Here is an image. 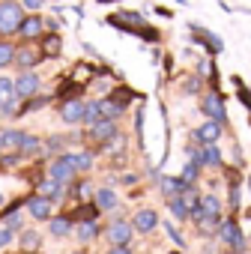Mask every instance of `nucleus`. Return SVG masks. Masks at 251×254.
<instances>
[{
  "mask_svg": "<svg viewBox=\"0 0 251 254\" xmlns=\"http://www.w3.org/2000/svg\"><path fill=\"white\" fill-rule=\"evenodd\" d=\"M21 18H24V6L18 0H0V36L18 33Z\"/></svg>",
  "mask_w": 251,
  "mask_h": 254,
  "instance_id": "1",
  "label": "nucleus"
},
{
  "mask_svg": "<svg viewBox=\"0 0 251 254\" xmlns=\"http://www.w3.org/2000/svg\"><path fill=\"white\" fill-rule=\"evenodd\" d=\"M105 21H108L111 27H117L120 33H132V36H138V30L147 24V18H144L141 12H132V9H117V12H111Z\"/></svg>",
  "mask_w": 251,
  "mask_h": 254,
  "instance_id": "2",
  "label": "nucleus"
},
{
  "mask_svg": "<svg viewBox=\"0 0 251 254\" xmlns=\"http://www.w3.org/2000/svg\"><path fill=\"white\" fill-rule=\"evenodd\" d=\"M188 33H191V42H194V45H203L209 57H218V54L224 51L221 36H218V33H212V30H206L203 24H191V21H188Z\"/></svg>",
  "mask_w": 251,
  "mask_h": 254,
  "instance_id": "3",
  "label": "nucleus"
},
{
  "mask_svg": "<svg viewBox=\"0 0 251 254\" xmlns=\"http://www.w3.org/2000/svg\"><path fill=\"white\" fill-rule=\"evenodd\" d=\"M45 60V54L39 51L36 42H24L21 48H15V57H12V66H18L21 72H30L33 66H39Z\"/></svg>",
  "mask_w": 251,
  "mask_h": 254,
  "instance_id": "4",
  "label": "nucleus"
},
{
  "mask_svg": "<svg viewBox=\"0 0 251 254\" xmlns=\"http://www.w3.org/2000/svg\"><path fill=\"white\" fill-rule=\"evenodd\" d=\"M200 111L206 114V120H215V123H227V111H224V99H221V93L212 87L209 93H203V99H200Z\"/></svg>",
  "mask_w": 251,
  "mask_h": 254,
  "instance_id": "5",
  "label": "nucleus"
},
{
  "mask_svg": "<svg viewBox=\"0 0 251 254\" xmlns=\"http://www.w3.org/2000/svg\"><path fill=\"white\" fill-rule=\"evenodd\" d=\"M39 87H42V78H39L33 69H30V72H21L18 78H12V93H15L18 99H30V96H36Z\"/></svg>",
  "mask_w": 251,
  "mask_h": 254,
  "instance_id": "6",
  "label": "nucleus"
},
{
  "mask_svg": "<svg viewBox=\"0 0 251 254\" xmlns=\"http://www.w3.org/2000/svg\"><path fill=\"white\" fill-rule=\"evenodd\" d=\"M221 132H224V126H221V123H215V120H206V123L200 126V129H194V132H191L188 144H218Z\"/></svg>",
  "mask_w": 251,
  "mask_h": 254,
  "instance_id": "7",
  "label": "nucleus"
},
{
  "mask_svg": "<svg viewBox=\"0 0 251 254\" xmlns=\"http://www.w3.org/2000/svg\"><path fill=\"white\" fill-rule=\"evenodd\" d=\"M18 36L24 42H36L39 36H45V18L42 15H24L18 24Z\"/></svg>",
  "mask_w": 251,
  "mask_h": 254,
  "instance_id": "8",
  "label": "nucleus"
},
{
  "mask_svg": "<svg viewBox=\"0 0 251 254\" xmlns=\"http://www.w3.org/2000/svg\"><path fill=\"white\" fill-rule=\"evenodd\" d=\"M218 239H221V242H227L233 251H245L242 230H239V224H236L233 218H227V221H221V224H218Z\"/></svg>",
  "mask_w": 251,
  "mask_h": 254,
  "instance_id": "9",
  "label": "nucleus"
},
{
  "mask_svg": "<svg viewBox=\"0 0 251 254\" xmlns=\"http://www.w3.org/2000/svg\"><path fill=\"white\" fill-rule=\"evenodd\" d=\"M75 177V165H72V159H69V153L66 156H60V159H54L51 165H48V180H54V183H69Z\"/></svg>",
  "mask_w": 251,
  "mask_h": 254,
  "instance_id": "10",
  "label": "nucleus"
},
{
  "mask_svg": "<svg viewBox=\"0 0 251 254\" xmlns=\"http://www.w3.org/2000/svg\"><path fill=\"white\" fill-rule=\"evenodd\" d=\"M114 135H117V120H99V123L90 126V132H87V138L96 141V144H105V141H111Z\"/></svg>",
  "mask_w": 251,
  "mask_h": 254,
  "instance_id": "11",
  "label": "nucleus"
},
{
  "mask_svg": "<svg viewBox=\"0 0 251 254\" xmlns=\"http://www.w3.org/2000/svg\"><path fill=\"white\" fill-rule=\"evenodd\" d=\"M84 105H87V102H81L78 96H75V99H66V102H63V108H60V120H63V123H69V126L81 123V120H84Z\"/></svg>",
  "mask_w": 251,
  "mask_h": 254,
  "instance_id": "12",
  "label": "nucleus"
},
{
  "mask_svg": "<svg viewBox=\"0 0 251 254\" xmlns=\"http://www.w3.org/2000/svg\"><path fill=\"white\" fill-rule=\"evenodd\" d=\"M156 224H159V215H156V209H138L135 212V221H132V230H138V233H150V230H156Z\"/></svg>",
  "mask_w": 251,
  "mask_h": 254,
  "instance_id": "13",
  "label": "nucleus"
},
{
  "mask_svg": "<svg viewBox=\"0 0 251 254\" xmlns=\"http://www.w3.org/2000/svg\"><path fill=\"white\" fill-rule=\"evenodd\" d=\"M51 206H54V200H48V197H42V194H33V197L27 200L30 215L39 218V221H48V218H51Z\"/></svg>",
  "mask_w": 251,
  "mask_h": 254,
  "instance_id": "14",
  "label": "nucleus"
},
{
  "mask_svg": "<svg viewBox=\"0 0 251 254\" xmlns=\"http://www.w3.org/2000/svg\"><path fill=\"white\" fill-rule=\"evenodd\" d=\"M108 239H111V245H129V239H132V224H129V221H114V224L108 227Z\"/></svg>",
  "mask_w": 251,
  "mask_h": 254,
  "instance_id": "15",
  "label": "nucleus"
},
{
  "mask_svg": "<svg viewBox=\"0 0 251 254\" xmlns=\"http://www.w3.org/2000/svg\"><path fill=\"white\" fill-rule=\"evenodd\" d=\"M93 203H96L99 209L111 212V209H117V206H120V197H117V194L105 186V189H96V191H93Z\"/></svg>",
  "mask_w": 251,
  "mask_h": 254,
  "instance_id": "16",
  "label": "nucleus"
},
{
  "mask_svg": "<svg viewBox=\"0 0 251 254\" xmlns=\"http://www.w3.org/2000/svg\"><path fill=\"white\" fill-rule=\"evenodd\" d=\"M42 42H39V51L45 54V57H60V51H63V39H60V33H48V36H39Z\"/></svg>",
  "mask_w": 251,
  "mask_h": 254,
  "instance_id": "17",
  "label": "nucleus"
},
{
  "mask_svg": "<svg viewBox=\"0 0 251 254\" xmlns=\"http://www.w3.org/2000/svg\"><path fill=\"white\" fill-rule=\"evenodd\" d=\"M200 165H206V168H221V150H218V144H203V150H200Z\"/></svg>",
  "mask_w": 251,
  "mask_h": 254,
  "instance_id": "18",
  "label": "nucleus"
},
{
  "mask_svg": "<svg viewBox=\"0 0 251 254\" xmlns=\"http://www.w3.org/2000/svg\"><path fill=\"white\" fill-rule=\"evenodd\" d=\"M48 230H51V236L63 239V236H69V230H72V218H69V215H57V218L48 221Z\"/></svg>",
  "mask_w": 251,
  "mask_h": 254,
  "instance_id": "19",
  "label": "nucleus"
},
{
  "mask_svg": "<svg viewBox=\"0 0 251 254\" xmlns=\"http://www.w3.org/2000/svg\"><path fill=\"white\" fill-rule=\"evenodd\" d=\"M159 183H162V191H165L168 197H177V194H183V189H186V183H183L180 177H162Z\"/></svg>",
  "mask_w": 251,
  "mask_h": 254,
  "instance_id": "20",
  "label": "nucleus"
},
{
  "mask_svg": "<svg viewBox=\"0 0 251 254\" xmlns=\"http://www.w3.org/2000/svg\"><path fill=\"white\" fill-rule=\"evenodd\" d=\"M99 212H102V209H99L96 203H84V206H81V209H75L69 218H72V221H93Z\"/></svg>",
  "mask_w": 251,
  "mask_h": 254,
  "instance_id": "21",
  "label": "nucleus"
},
{
  "mask_svg": "<svg viewBox=\"0 0 251 254\" xmlns=\"http://www.w3.org/2000/svg\"><path fill=\"white\" fill-rule=\"evenodd\" d=\"M99 120H102V108H99V99H93V102L84 105V120H81V123L93 126V123H99Z\"/></svg>",
  "mask_w": 251,
  "mask_h": 254,
  "instance_id": "22",
  "label": "nucleus"
},
{
  "mask_svg": "<svg viewBox=\"0 0 251 254\" xmlns=\"http://www.w3.org/2000/svg\"><path fill=\"white\" fill-rule=\"evenodd\" d=\"M69 159H72L75 171H90V168H93V153H87V150H81V153H69Z\"/></svg>",
  "mask_w": 251,
  "mask_h": 254,
  "instance_id": "23",
  "label": "nucleus"
},
{
  "mask_svg": "<svg viewBox=\"0 0 251 254\" xmlns=\"http://www.w3.org/2000/svg\"><path fill=\"white\" fill-rule=\"evenodd\" d=\"M200 212H206V215H221V200H218L215 194H203V197H200Z\"/></svg>",
  "mask_w": 251,
  "mask_h": 254,
  "instance_id": "24",
  "label": "nucleus"
},
{
  "mask_svg": "<svg viewBox=\"0 0 251 254\" xmlns=\"http://www.w3.org/2000/svg\"><path fill=\"white\" fill-rule=\"evenodd\" d=\"M99 236V224H96V218L93 221H81V227H78V239L81 242H93Z\"/></svg>",
  "mask_w": 251,
  "mask_h": 254,
  "instance_id": "25",
  "label": "nucleus"
},
{
  "mask_svg": "<svg viewBox=\"0 0 251 254\" xmlns=\"http://www.w3.org/2000/svg\"><path fill=\"white\" fill-rule=\"evenodd\" d=\"M197 177H200V165L188 159V165L183 168V177H180V180H183L186 186H194V180H197Z\"/></svg>",
  "mask_w": 251,
  "mask_h": 254,
  "instance_id": "26",
  "label": "nucleus"
},
{
  "mask_svg": "<svg viewBox=\"0 0 251 254\" xmlns=\"http://www.w3.org/2000/svg\"><path fill=\"white\" fill-rule=\"evenodd\" d=\"M39 194H42V197H48V200H57V197H60V183H54V180L39 183Z\"/></svg>",
  "mask_w": 251,
  "mask_h": 254,
  "instance_id": "27",
  "label": "nucleus"
},
{
  "mask_svg": "<svg viewBox=\"0 0 251 254\" xmlns=\"http://www.w3.org/2000/svg\"><path fill=\"white\" fill-rule=\"evenodd\" d=\"M168 209L177 215V218H188V206H186V200L177 194V197H168Z\"/></svg>",
  "mask_w": 251,
  "mask_h": 254,
  "instance_id": "28",
  "label": "nucleus"
},
{
  "mask_svg": "<svg viewBox=\"0 0 251 254\" xmlns=\"http://www.w3.org/2000/svg\"><path fill=\"white\" fill-rule=\"evenodd\" d=\"M24 135H27V132H18V129H12V132H3V135H0V144H3V147H21Z\"/></svg>",
  "mask_w": 251,
  "mask_h": 254,
  "instance_id": "29",
  "label": "nucleus"
},
{
  "mask_svg": "<svg viewBox=\"0 0 251 254\" xmlns=\"http://www.w3.org/2000/svg\"><path fill=\"white\" fill-rule=\"evenodd\" d=\"M200 87H203V78H200V75H188V78L183 81V93H186V96L200 93Z\"/></svg>",
  "mask_w": 251,
  "mask_h": 254,
  "instance_id": "30",
  "label": "nucleus"
},
{
  "mask_svg": "<svg viewBox=\"0 0 251 254\" xmlns=\"http://www.w3.org/2000/svg\"><path fill=\"white\" fill-rule=\"evenodd\" d=\"M233 87H236V96H239V102H242V105L251 111V90L245 87V81H242V78H233Z\"/></svg>",
  "mask_w": 251,
  "mask_h": 254,
  "instance_id": "31",
  "label": "nucleus"
},
{
  "mask_svg": "<svg viewBox=\"0 0 251 254\" xmlns=\"http://www.w3.org/2000/svg\"><path fill=\"white\" fill-rule=\"evenodd\" d=\"M12 57H15V45H9V42H0V69L12 66Z\"/></svg>",
  "mask_w": 251,
  "mask_h": 254,
  "instance_id": "32",
  "label": "nucleus"
},
{
  "mask_svg": "<svg viewBox=\"0 0 251 254\" xmlns=\"http://www.w3.org/2000/svg\"><path fill=\"white\" fill-rule=\"evenodd\" d=\"M21 245H24L27 251H33V248L39 245V233H33V230H24V233H21Z\"/></svg>",
  "mask_w": 251,
  "mask_h": 254,
  "instance_id": "33",
  "label": "nucleus"
},
{
  "mask_svg": "<svg viewBox=\"0 0 251 254\" xmlns=\"http://www.w3.org/2000/svg\"><path fill=\"white\" fill-rule=\"evenodd\" d=\"M230 209H239V183L236 180H230Z\"/></svg>",
  "mask_w": 251,
  "mask_h": 254,
  "instance_id": "34",
  "label": "nucleus"
},
{
  "mask_svg": "<svg viewBox=\"0 0 251 254\" xmlns=\"http://www.w3.org/2000/svg\"><path fill=\"white\" fill-rule=\"evenodd\" d=\"M9 96H15L12 93V78H0V99H9Z\"/></svg>",
  "mask_w": 251,
  "mask_h": 254,
  "instance_id": "35",
  "label": "nucleus"
},
{
  "mask_svg": "<svg viewBox=\"0 0 251 254\" xmlns=\"http://www.w3.org/2000/svg\"><path fill=\"white\" fill-rule=\"evenodd\" d=\"M165 230H168V236H171V239H174L177 245H186V239H183V233H180V230H177L174 224H165Z\"/></svg>",
  "mask_w": 251,
  "mask_h": 254,
  "instance_id": "36",
  "label": "nucleus"
},
{
  "mask_svg": "<svg viewBox=\"0 0 251 254\" xmlns=\"http://www.w3.org/2000/svg\"><path fill=\"white\" fill-rule=\"evenodd\" d=\"M21 6L30 9V12H39V9L45 6V0H21Z\"/></svg>",
  "mask_w": 251,
  "mask_h": 254,
  "instance_id": "37",
  "label": "nucleus"
},
{
  "mask_svg": "<svg viewBox=\"0 0 251 254\" xmlns=\"http://www.w3.org/2000/svg\"><path fill=\"white\" fill-rule=\"evenodd\" d=\"M12 242V230L9 227H0V248H6Z\"/></svg>",
  "mask_w": 251,
  "mask_h": 254,
  "instance_id": "38",
  "label": "nucleus"
},
{
  "mask_svg": "<svg viewBox=\"0 0 251 254\" xmlns=\"http://www.w3.org/2000/svg\"><path fill=\"white\" fill-rule=\"evenodd\" d=\"M6 227H9V230L15 233V230L21 227V218H18V215H6Z\"/></svg>",
  "mask_w": 251,
  "mask_h": 254,
  "instance_id": "39",
  "label": "nucleus"
},
{
  "mask_svg": "<svg viewBox=\"0 0 251 254\" xmlns=\"http://www.w3.org/2000/svg\"><path fill=\"white\" fill-rule=\"evenodd\" d=\"M108 254H132V248H129V245H114Z\"/></svg>",
  "mask_w": 251,
  "mask_h": 254,
  "instance_id": "40",
  "label": "nucleus"
},
{
  "mask_svg": "<svg viewBox=\"0 0 251 254\" xmlns=\"http://www.w3.org/2000/svg\"><path fill=\"white\" fill-rule=\"evenodd\" d=\"M120 183H123V186H135V183H138V174H126Z\"/></svg>",
  "mask_w": 251,
  "mask_h": 254,
  "instance_id": "41",
  "label": "nucleus"
},
{
  "mask_svg": "<svg viewBox=\"0 0 251 254\" xmlns=\"http://www.w3.org/2000/svg\"><path fill=\"white\" fill-rule=\"evenodd\" d=\"M156 12H159V15H162V18H168V21H171V18H174V12H171V9H165V6H156Z\"/></svg>",
  "mask_w": 251,
  "mask_h": 254,
  "instance_id": "42",
  "label": "nucleus"
},
{
  "mask_svg": "<svg viewBox=\"0 0 251 254\" xmlns=\"http://www.w3.org/2000/svg\"><path fill=\"white\" fill-rule=\"evenodd\" d=\"M96 3H102V6H108V3H123V0H96Z\"/></svg>",
  "mask_w": 251,
  "mask_h": 254,
  "instance_id": "43",
  "label": "nucleus"
},
{
  "mask_svg": "<svg viewBox=\"0 0 251 254\" xmlns=\"http://www.w3.org/2000/svg\"><path fill=\"white\" fill-rule=\"evenodd\" d=\"M174 3H180V6H183V3H186V0H174Z\"/></svg>",
  "mask_w": 251,
  "mask_h": 254,
  "instance_id": "44",
  "label": "nucleus"
},
{
  "mask_svg": "<svg viewBox=\"0 0 251 254\" xmlns=\"http://www.w3.org/2000/svg\"><path fill=\"white\" fill-rule=\"evenodd\" d=\"M72 254H87V251H72Z\"/></svg>",
  "mask_w": 251,
  "mask_h": 254,
  "instance_id": "45",
  "label": "nucleus"
},
{
  "mask_svg": "<svg viewBox=\"0 0 251 254\" xmlns=\"http://www.w3.org/2000/svg\"><path fill=\"white\" fill-rule=\"evenodd\" d=\"M248 189H251V177H248Z\"/></svg>",
  "mask_w": 251,
  "mask_h": 254,
  "instance_id": "46",
  "label": "nucleus"
},
{
  "mask_svg": "<svg viewBox=\"0 0 251 254\" xmlns=\"http://www.w3.org/2000/svg\"><path fill=\"white\" fill-rule=\"evenodd\" d=\"M0 203H3V194H0Z\"/></svg>",
  "mask_w": 251,
  "mask_h": 254,
  "instance_id": "47",
  "label": "nucleus"
},
{
  "mask_svg": "<svg viewBox=\"0 0 251 254\" xmlns=\"http://www.w3.org/2000/svg\"><path fill=\"white\" fill-rule=\"evenodd\" d=\"M0 150H3V144H0Z\"/></svg>",
  "mask_w": 251,
  "mask_h": 254,
  "instance_id": "48",
  "label": "nucleus"
},
{
  "mask_svg": "<svg viewBox=\"0 0 251 254\" xmlns=\"http://www.w3.org/2000/svg\"><path fill=\"white\" fill-rule=\"evenodd\" d=\"M248 215H251V212H248Z\"/></svg>",
  "mask_w": 251,
  "mask_h": 254,
  "instance_id": "49",
  "label": "nucleus"
}]
</instances>
